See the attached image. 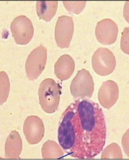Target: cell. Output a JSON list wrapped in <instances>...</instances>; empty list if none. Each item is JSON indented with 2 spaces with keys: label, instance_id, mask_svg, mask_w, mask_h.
I'll use <instances>...</instances> for the list:
<instances>
[{
  "label": "cell",
  "instance_id": "1",
  "mask_svg": "<svg viewBox=\"0 0 129 160\" xmlns=\"http://www.w3.org/2000/svg\"><path fill=\"white\" fill-rule=\"evenodd\" d=\"M107 127L100 105L87 99L76 100L61 117L58 141L67 154L80 159H91L104 147Z\"/></svg>",
  "mask_w": 129,
  "mask_h": 160
},
{
  "label": "cell",
  "instance_id": "2",
  "mask_svg": "<svg viewBox=\"0 0 129 160\" xmlns=\"http://www.w3.org/2000/svg\"><path fill=\"white\" fill-rule=\"evenodd\" d=\"M61 88L54 79L47 78L41 83L38 88L40 104L47 114H52L58 108Z\"/></svg>",
  "mask_w": 129,
  "mask_h": 160
},
{
  "label": "cell",
  "instance_id": "3",
  "mask_svg": "<svg viewBox=\"0 0 129 160\" xmlns=\"http://www.w3.org/2000/svg\"><path fill=\"white\" fill-rule=\"evenodd\" d=\"M47 60V50L42 44L30 53L25 64L26 75L29 80H35L40 76L46 67Z\"/></svg>",
  "mask_w": 129,
  "mask_h": 160
},
{
  "label": "cell",
  "instance_id": "4",
  "mask_svg": "<svg viewBox=\"0 0 129 160\" xmlns=\"http://www.w3.org/2000/svg\"><path fill=\"white\" fill-rule=\"evenodd\" d=\"M92 67L100 76H108L115 70L117 61L112 52L106 48L100 47L94 52L92 59Z\"/></svg>",
  "mask_w": 129,
  "mask_h": 160
},
{
  "label": "cell",
  "instance_id": "5",
  "mask_svg": "<svg viewBox=\"0 0 129 160\" xmlns=\"http://www.w3.org/2000/svg\"><path fill=\"white\" fill-rule=\"evenodd\" d=\"M70 90L74 98H91L94 91V82L90 73L85 69L79 71L72 81Z\"/></svg>",
  "mask_w": 129,
  "mask_h": 160
},
{
  "label": "cell",
  "instance_id": "6",
  "mask_svg": "<svg viewBox=\"0 0 129 160\" xmlns=\"http://www.w3.org/2000/svg\"><path fill=\"white\" fill-rule=\"evenodd\" d=\"M12 36L17 44L26 45L32 40L34 28L29 18L25 15L15 18L11 25Z\"/></svg>",
  "mask_w": 129,
  "mask_h": 160
},
{
  "label": "cell",
  "instance_id": "7",
  "mask_svg": "<svg viewBox=\"0 0 129 160\" xmlns=\"http://www.w3.org/2000/svg\"><path fill=\"white\" fill-rule=\"evenodd\" d=\"M74 32V23L72 17L63 15L59 17L55 29V39L61 48L70 47Z\"/></svg>",
  "mask_w": 129,
  "mask_h": 160
},
{
  "label": "cell",
  "instance_id": "8",
  "mask_svg": "<svg viewBox=\"0 0 129 160\" xmlns=\"http://www.w3.org/2000/svg\"><path fill=\"white\" fill-rule=\"evenodd\" d=\"M23 132L30 144L39 143L43 139L45 132L42 121L36 115L28 117L24 122Z\"/></svg>",
  "mask_w": 129,
  "mask_h": 160
},
{
  "label": "cell",
  "instance_id": "9",
  "mask_svg": "<svg viewBox=\"0 0 129 160\" xmlns=\"http://www.w3.org/2000/svg\"><path fill=\"white\" fill-rule=\"evenodd\" d=\"M97 40L104 45H111L117 41L118 28L117 23L111 19H104L98 22L96 28Z\"/></svg>",
  "mask_w": 129,
  "mask_h": 160
},
{
  "label": "cell",
  "instance_id": "10",
  "mask_svg": "<svg viewBox=\"0 0 129 160\" xmlns=\"http://www.w3.org/2000/svg\"><path fill=\"white\" fill-rule=\"evenodd\" d=\"M119 88L117 84L113 80H107L100 87L98 98L101 105L109 110L116 104L119 97Z\"/></svg>",
  "mask_w": 129,
  "mask_h": 160
},
{
  "label": "cell",
  "instance_id": "11",
  "mask_svg": "<svg viewBox=\"0 0 129 160\" xmlns=\"http://www.w3.org/2000/svg\"><path fill=\"white\" fill-rule=\"evenodd\" d=\"M75 69V61L71 55L65 54L59 58L54 65L56 76L62 81L67 80L73 75Z\"/></svg>",
  "mask_w": 129,
  "mask_h": 160
},
{
  "label": "cell",
  "instance_id": "12",
  "mask_svg": "<svg viewBox=\"0 0 129 160\" xmlns=\"http://www.w3.org/2000/svg\"><path fill=\"white\" fill-rule=\"evenodd\" d=\"M22 147V140L19 133L17 131H12L8 136L5 145V158H19Z\"/></svg>",
  "mask_w": 129,
  "mask_h": 160
},
{
  "label": "cell",
  "instance_id": "13",
  "mask_svg": "<svg viewBox=\"0 0 129 160\" xmlns=\"http://www.w3.org/2000/svg\"><path fill=\"white\" fill-rule=\"evenodd\" d=\"M58 4V1H37L36 12L38 17L44 21H51L57 13Z\"/></svg>",
  "mask_w": 129,
  "mask_h": 160
},
{
  "label": "cell",
  "instance_id": "14",
  "mask_svg": "<svg viewBox=\"0 0 129 160\" xmlns=\"http://www.w3.org/2000/svg\"><path fill=\"white\" fill-rule=\"evenodd\" d=\"M63 150L57 143L48 140L42 145V157L44 159H58L64 155Z\"/></svg>",
  "mask_w": 129,
  "mask_h": 160
},
{
  "label": "cell",
  "instance_id": "15",
  "mask_svg": "<svg viewBox=\"0 0 129 160\" xmlns=\"http://www.w3.org/2000/svg\"><path fill=\"white\" fill-rule=\"evenodd\" d=\"M101 159H122L123 154L120 146L115 143L109 144L105 148L101 157Z\"/></svg>",
  "mask_w": 129,
  "mask_h": 160
},
{
  "label": "cell",
  "instance_id": "16",
  "mask_svg": "<svg viewBox=\"0 0 129 160\" xmlns=\"http://www.w3.org/2000/svg\"><path fill=\"white\" fill-rule=\"evenodd\" d=\"M1 105H2L5 101L7 100L9 93L10 83L8 76L7 74L4 72H1Z\"/></svg>",
  "mask_w": 129,
  "mask_h": 160
},
{
  "label": "cell",
  "instance_id": "17",
  "mask_svg": "<svg viewBox=\"0 0 129 160\" xmlns=\"http://www.w3.org/2000/svg\"><path fill=\"white\" fill-rule=\"evenodd\" d=\"M63 4L69 12L79 14L85 8L86 1H63Z\"/></svg>",
  "mask_w": 129,
  "mask_h": 160
},
{
  "label": "cell",
  "instance_id": "18",
  "mask_svg": "<svg viewBox=\"0 0 129 160\" xmlns=\"http://www.w3.org/2000/svg\"><path fill=\"white\" fill-rule=\"evenodd\" d=\"M121 47L122 50L125 54L129 55V28L127 27L123 30L121 38Z\"/></svg>",
  "mask_w": 129,
  "mask_h": 160
},
{
  "label": "cell",
  "instance_id": "19",
  "mask_svg": "<svg viewBox=\"0 0 129 160\" xmlns=\"http://www.w3.org/2000/svg\"><path fill=\"white\" fill-rule=\"evenodd\" d=\"M122 140V144L125 152H126L127 156H129V130L127 131L126 133L123 136Z\"/></svg>",
  "mask_w": 129,
  "mask_h": 160
}]
</instances>
